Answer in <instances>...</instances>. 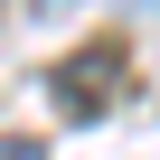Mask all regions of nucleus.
<instances>
[{"mask_svg": "<svg viewBox=\"0 0 160 160\" xmlns=\"http://www.w3.org/2000/svg\"><path fill=\"white\" fill-rule=\"evenodd\" d=\"M113 94H122V47H85V57L57 66V104L66 113H104Z\"/></svg>", "mask_w": 160, "mask_h": 160, "instance_id": "obj_1", "label": "nucleus"}, {"mask_svg": "<svg viewBox=\"0 0 160 160\" xmlns=\"http://www.w3.org/2000/svg\"><path fill=\"white\" fill-rule=\"evenodd\" d=\"M0 160H47V141H19V132H10V141H0Z\"/></svg>", "mask_w": 160, "mask_h": 160, "instance_id": "obj_2", "label": "nucleus"}, {"mask_svg": "<svg viewBox=\"0 0 160 160\" xmlns=\"http://www.w3.org/2000/svg\"><path fill=\"white\" fill-rule=\"evenodd\" d=\"M38 10H66V0H38Z\"/></svg>", "mask_w": 160, "mask_h": 160, "instance_id": "obj_3", "label": "nucleus"}]
</instances>
